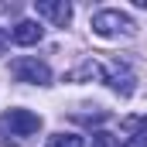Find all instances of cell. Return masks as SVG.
Listing matches in <instances>:
<instances>
[{
	"label": "cell",
	"mask_w": 147,
	"mask_h": 147,
	"mask_svg": "<svg viewBox=\"0 0 147 147\" xmlns=\"http://www.w3.org/2000/svg\"><path fill=\"white\" fill-rule=\"evenodd\" d=\"M89 28H92L99 38H116V34H134V31H137L134 17L123 14V10H96Z\"/></svg>",
	"instance_id": "1"
},
{
	"label": "cell",
	"mask_w": 147,
	"mask_h": 147,
	"mask_svg": "<svg viewBox=\"0 0 147 147\" xmlns=\"http://www.w3.org/2000/svg\"><path fill=\"white\" fill-rule=\"evenodd\" d=\"M10 75L17 79V82H34V86H48L51 82V69L34 58V55H24V58H14L10 62Z\"/></svg>",
	"instance_id": "2"
},
{
	"label": "cell",
	"mask_w": 147,
	"mask_h": 147,
	"mask_svg": "<svg viewBox=\"0 0 147 147\" xmlns=\"http://www.w3.org/2000/svg\"><path fill=\"white\" fill-rule=\"evenodd\" d=\"M0 127L10 130L14 137H31V134L41 130V116L31 113V110H7L0 116Z\"/></svg>",
	"instance_id": "3"
},
{
	"label": "cell",
	"mask_w": 147,
	"mask_h": 147,
	"mask_svg": "<svg viewBox=\"0 0 147 147\" xmlns=\"http://www.w3.org/2000/svg\"><path fill=\"white\" fill-rule=\"evenodd\" d=\"M34 10H38V17H48L58 28H65L72 21V3H65V0H38Z\"/></svg>",
	"instance_id": "4"
},
{
	"label": "cell",
	"mask_w": 147,
	"mask_h": 147,
	"mask_svg": "<svg viewBox=\"0 0 147 147\" xmlns=\"http://www.w3.org/2000/svg\"><path fill=\"white\" fill-rule=\"evenodd\" d=\"M45 34V28L38 24V21H17L14 28H10V38L17 41V45H38Z\"/></svg>",
	"instance_id": "5"
},
{
	"label": "cell",
	"mask_w": 147,
	"mask_h": 147,
	"mask_svg": "<svg viewBox=\"0 0 147 147\" xmlns=\"http://www.w3.org/2000/svg\"><path fill=\"white\" fill-rule=\"evenodd\" d=\"M106 82H110L120 96H130V92H134V75H130V69H127V65H120V62H116V65H110Z\"/></svg>",
	"instance_id": "6"
},
{
	"label": "cell",
	"mask_w": 147,
	"mask_h": 147,
	"mask_svg": "<svg viewBox=\"0 0 147 147\" xmlns=\"http://www.w3.org/2000/svg\"><path fill=\"white\" fill-rule=\"evenodd\" d=\"M69 82H82V79H106V69L99 65V62H92V58H86L79 69H72V72L65 75Z\"/></svg>",
	"instance_id": "7"
},
{
	"label": "cell",
	"mask_w": 147,
	"mask_h": 147,
	"mask_svg": "<svg viewBox=\"0 0 147 147\" xmlns=\"http://www.w3.org/2000/svg\"><path fill=\"white\" fill-rule=\"evenodd\" d=\"M127 127L134 130L130 140L123 147H147V116H137V120H127Z\"/></svg>",
	"instance_id": "8"
},
{
	"label": "cell",
	"mask_w": 147,
	"mask_h": 147,
	"mask_svg": "<svg viewBox=\"0 0 147 147\" xmlns=\"http://www.w3.org/2000/svg\"><path fill=\"white\" fill-rule=\"evenodd\" d=\"M48 147H82V137L79 134H55L48 140Z\"/></svg>",
	"instance_id": "9"
},
{
	"label": "cell",
	"mask_w": 147,
	"mask_h": 147,
	"mask_svg": "<svg viewBox=\"0 0 147 147\" xmlns=\"http://www.w3.org/2000/svg\"><path fill=\"white\" fill-rule=\"evenodd\" d=\"M92 147H120V140L113 137L110 130H96L92 134Z\"/></svg>",
	"instance_id": "10"
},
{
	"label": "cell",
	"mask_w": 147,
	"mask_h": 147,
	"mask_svg": "<svg viewBox=\"0 0 147 147\" xmlns=\"http://www.w3.org/2000/svg\"><path fill=\"white\" fill-rule=\"evenodd\" d=\"M3 51H7V34L0 31V55H3Z\"/></svg>",
	"instance_id": "11"
}]
</instances>
